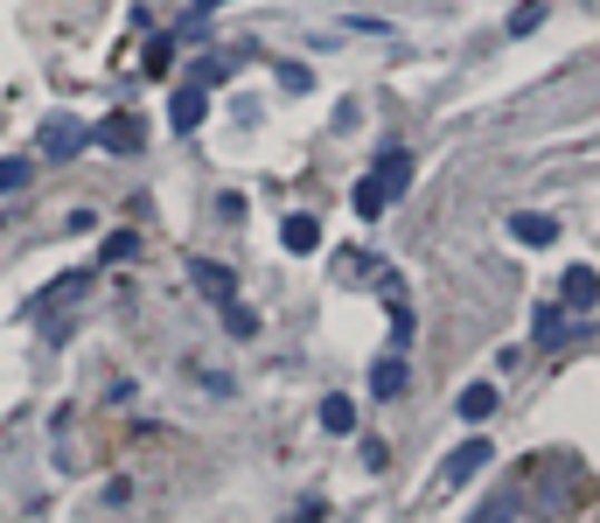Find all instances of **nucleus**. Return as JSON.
Listing matches in <instances>:
<instances>
[{
  "label": "nucleus",
  "instance_id": "f257e3e1",
  "mask_svg": "<svg viewBox=\"0 0 600 523\" xmlns=\"http://www.w3.org/2000/svg\"><path fill=\"white\" fill-rule=\"evenodd\" d=\"M405 189H412V154H384V161L350 189V203H356V217H384Z\"/></svg>",
  "mask_w": 600,
  "mask_h": 523
},
{
  "label": "nucleus",
  "instance_id": "f03ea898",
  "mask_svg": "<svg viewBox=\"0 0 600 523\" xmlns=\"http://www.w3.org/2000/svg\"><path fill=\"white\" fill-rule=\"evenodd\" d=\"M36 147H42V161H77V154L91 147V126L70 119V112H49L42 134H36Z\"/></svg>",
  "mask_w": 600,
  "mask_h": 523
},
{
  "label": "nucleus",
  "instance_id": "7ed1b4c3",
  "mask_svg": "<svg viewBox=\"0 0 600 523\" xmlns=\"http://www.w3.org/2000/svg\"><path fill=\"white\" fill-rule=\"evenodd\" d=\"M85 294H91V273H63L57 286H42V294H36L29 307H21V314H29V322H42L49 335H57V314H63V307H77Z\"/></svg>",
  "mask_w": 600,
  "mask_h": 523
},
{
  "label": "nucleus",
  "instance_id": "20e7f679",
  "mask_svg": "<svg viewBox=\"0 0 600 523\" xmlns=\"http://www.w3.org/2000/svg\"><path fill=\"white\" fill-rule=\"evenodd\" d=\"M189 286L203 300H238V273L217 266V258H189Z\"/></svg>",
  "mask_w": 600,
  "mask_h": 523
},
{
  "label": "nucleus",
  "instance_id": "39448f33",
  "mask_svg": "<svg viewBox=\"0 0 600 523\" xmlns=\"http://www.w3.org/2000/svg\"><path fill=\"white\" fill-rule=\"evenodd\" d=\"M98 147H106V154H140L147 147V126L134 119V112H112L106 126H98V134H91Z\"/></svg>",
  "mask_w": 600,
  "mask_h": 523
},
{
  "label": "nucleus",
  "instance_id": "423d86ee",
  "mask_svg": "<svg viewBox=\"0 0 600 523\" xmlns=\"http://www.w3.org/2000/svg\"><path fill=\"white\" fill-rule=\"evenodd\" d=\"M593 300H600V273H593V266L559 273V307H565V314H587Z\"/></svg>",
  "mask_w": 600,
  "mask_h": 523
},
{
  "label": "nucleus",
  "instance_id": "0eeeda50",
  "mask_svg": "<svg viewBox=\"0 0 600 523\" xmlns=\"http://www.w3.org/2000/svg\"><path fill=\"white\" fill-rule=\"evenodd\" d=\"M168 119H175V134H196V126L210 119V91H203V85H181L175 105H168Z\"/></svg>",
  "mask_w": 600,
  "mask_h": 523
},
{
  "label": "nucleus",
  "instance_id": "6e6552de",
  "mask_svg": "<svg viewBox=\"0 0 600 523\" xmlns=\"http://www.w3.org/2000/svg\"><path fill=\"white\" fill-rule=\"evenodd\" d=\"M482 467H489V440H468V447H454V454H447L440 482H447V489H461L468 475H482Z\"/></svg>",
  "mask_w": 600,
  "mask_h": 523
},
{
  "label": "nucleus",
  "instance_id": "1a4fd4ad",
  "mask_svg": "<svg viewBox=\"0 0 600 523\" xmlns=\"http://www.w3.org/2000/svg\"><path fill=\"white\" fill-rule=\"evenodd\" d=\"M510 238H517V245H552V238H559V217H544V209H517V217H510Z\"/></svg>",
  "mask_w": 600,
  "mask_h": 523
},
{
  "label": "nucleus",
  "instance_id": "9d476101",
  "mask_svg": "<svg viewBox=\"0 0 600 523\" xmlns=\"http://www.w3.org/2000/svg\"><path fill=\"white\" fill-rule=\"evenodd\" d=\"M279 245H286V251H322V224L307 217V209H294V217L279 224Z\"/></svg>",
  "mask_w": 600,
  "mask_h": 523
},
{
  "label": "nucleus",
  "instance_id": "9b49d317",
  "mask_svg": "<svg viewBox=\"0 0 600 523\" xmlns=\"http://www.w3.org/2000/svg\"><path fill=\"white\" fill-rule=\"evenodd\" d=\"M405 356H377V371H371V398H405Z\"/></svg>",
  "mask_w": 600,
  "mask_h": 523
},
{
  "label": "nucleus",
  "instance_id": "f8f14e48",
  "mask_svg": "<svg viewBox=\"0 0 600 523\" xmlns=\"http://www.w3.org/2000/svg\"><path fill=\"white\" fill-rule=\"evenodd\" d=\"M531 335H538V343H544V349H559V343H565V335H572V322H565V307H552V300H544V307L531 314Z\"/></svg>",
  "mask_w": 600,
  "mask_h": 523
},
{
  "label": "nucleus",
  "instance_id": "ddd939ff",
  "mask_svg": "<svg viewBox=\"0 0 600 523\" xmlns=\"http://www.w3.org/2000/svg\"><path fill=\"white\" fill-rule=\"evenodd\" d=\"M572 482H580V461H552V475H544V495H538V503H544V510H565Z\"/></svg>",
  "mask_w": 600,
  "mask_h": 523
},
{
  "label": "nucleus",
  "instance_id": "4468645a",
  "mask_svg": "<svg viewBox=\"0 0 600 523\" xmlns=\"http://www.w3.org/2000/svg\"><path fill=\"white\" fill-rule=\"evenodd\" d=\"M517 516H524V495H517V489H495L468 523H517Z\"/></svg>",
  "mask_w": 600,
  "mask_h": 523
},
{
  "label": "nucleus",
  "instance_id": "2eb2a0df",
  "mask_svg": "<svg viewBox=\"0 0 600 523\" xmlns=\"http://www.w3.org/2000/svg\"><path fill=\"white\" fill-rule=\"evenodd\" d=\"M454 412L468 418V426H482V418L495 412V384H468V391H461V398H454Z\"/></svg>",
  "mask_w": 600,
  "mask_h": 523
},
{
  "label": "nucleus",
  "instance_id": "dca6fc26",
  "mask_svg": "<svg viewBox=\"0 0 600 523\" xmlns=\"http://www.w3.org/2000/svg\"><path fill=\"white\" fill-rule=\"evenodd\" d=\"M315 418H322V433H356V405L343 398V391H335V398H322Z\"/></svg>",
  "mask_w": 600,
  "mask_h": 523
},
{
  "label": "nucleus",
  "instance_id": "f3484780",
  "mask_svg": "<svg viewBox=\"0 0 600 523\" xmlns=\"http://www.w3.org/2000/svg\"><path fill=\"white\" fill-rule=\"evenodd\" d=\"M230 70H238V57H203V63L189 70V85H203V91H210V85H224Z\"/></svg>",
  "mask_w": 600,
  "mask_h": 523
},
{
  "label": "nucleus",
  "instance_id": "a211bd4d",
  "mask_svg": "<svg viewBox=\"0 0 600 523\" xmlns=\"http://www.w3.org/2000/svg\"><path fill=\"white\" fill-rule=\"evenodd\" d=\"M412 335H420V322H412V307H405L399 294H391V343H399V349H405V343H412Z\"/></svg>",
  "mask_w": 600,
  "mask_h": 523
},
{
  "label": "nucleus",
  "instance_id": "6ab92c4d",
  "mask_svg": "<svg viewBox=\"0 0 600 523\" xmlns=\"http://www.w3.org/2000/svg\"><path fill=\"white\" fill-rule=\"evenodd\" d=\"M29 175H36V168L21 161V154H0V196H14V189H21V181H29Z\"/></svg>",
  "mask_w": 600,
  "mask_h": 523
},
{
  "label": "nucleus",
  "instance_id": "aec40b11",
  "mask_svg": "<svg viewBox=\"0 0 600 523\" xmlns=\"http://www.w3.org/2000/svg\"><path fill=\"white\" fill-rule=\"evenodd\" d=\"M134 251H140V238H134V230H112V238L98 245V258H106V266H119V258H134Z\"/></svg>",
  "mask_w": 600,
  "mask_h": 523
},
{
  "label": "nucleus",
  "instance_id": "412c9836",
  "mask_svg": "<svg viewBox=\"0 0 600 523\" xmlns=\"http://www.w3.org/2000/svg\"><path fill=\"white\" fill-rule=\"evenodd\" d=\"M224 322H230V335H258V314L245 300H224Z\"/></svg>",
  "mask_w": 600,
  "mask_h": 523
},
{
  "label": "nucleus",
  "instance_id": "4be33fe9",
  "mask_svg": "<svg viewBox=\"0 0 600 523\" xmlns=\"http://www.w3.org/2000/svg\"><path fill=\"white\" fill-rule=\"evenodd\" d=\"M279 85L286 91H307V85H315V70H307V63H279Z\"/></svg>",
  "mask_w": 600,
  "mask_h": 523
},
{
  "label": "nucleus",
  "instance_id": "5701e85b",
  "mask_svg": "<svg viewBox=\"0 0 600 523\" xmlns=\"http://www.w3.org/2000/svg\"><path fill=\"white\" fill-rule=\"evenodd\" d=\"M538 21H544V8H538V0H531V8H517V14H510V36H531V29H538Z\"/></svg>",
  "mask_w": 600,
  "mask_h": 523
},
{
  "label": "nucleus",
  "instance_id": "b1692460",
  "mask_svg": "<svg viewBox=\"0 0 600 523\" xmlns=\"http://www.w3.org/2000/svg\"><path fill=\"white\" fill-rule=\"evenodd\" d=\"M363 273H377V258H363V251H350V258H343V279H350V286H356V279H363Z\"/></svg>",
  "mask_w": 600,
  "mask_h": 523
},
{
  "label": "nucleus",
  "instance_id": "393cba45",
  "mask_svg": "<svg viewBox=\"0 0 600 523\" xmlns=\"http://www.w3.org/2000/svg\"><path fill=\"white\" fill-rule=\"evenodd\" d=\"M322 516H328V503H315V495H307V503L294 510V523H322Z\"/></svg>",
  "mask_w": 600,
  "mask_h": 523
},
{
  "label": "nucleus",
  "instance_id": "a878e982",
  "mask_svg": "<svg viewBox=\"0 0 600 523\" xmlns=\"http://www.w3.org/2000/svg\"><path fill=\"white\" fill-rule=\"evenodd\" d=\"M217 8H230V0H189V14L203 21V14H217Z\"/></svg>",
  "mask_w": 600,
  "mask_h": 523
}]
</instances>
